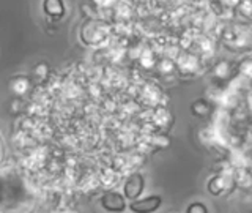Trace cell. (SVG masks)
Returning a JSON list of instances; mask_svg holds the SVG:
<instances>
[{"label": "cell", "mask_w": 252, "mask_h": 213, "mask_svg": "<svg viewBox=\"0 0 252 213\" xmlns=\"http://www.w3.org/2000/svg\"><path fill=\"white\" fill-rule=\"evenodd\" d=\"M161 202H162L161 196L153 194V196L145 197V199H136V201H132L131 205H129V209L134 213H153V212H156L158 209H159Z\"/></svg>", "instance_id": "cell-1"}, {"label": "cell", "mask_w": 252, "mask_h": 213, "mask_svg": "<svg viewBox=\"0 0 252 213\" xmlns=\"http://www.w3.org/2000/svg\"><path fill=\"white\" fill-rule=\"evenodd\" d=\"M144 188H145L144 177H142L140 174H132L125 183V188H123L125 197H128V199H131V201H136L137 197L142 194V191H144Z\"/></svg>", "instance_id": "cell-2"}, {"label": "cell", "mask_w": 252, "mask_h": 213, "mask_svg": "<svg viewBox=\"0 0 252 213\" xmlns=\"http://www.w3.org/2000/svg\"><path fill=\"white\" fill-rule=\"evenodd\" d=\"M101 204L107 212H112V213H122L126 209V202H125V197L118 193H106L104 196L101 197Z\"/></svg>", "instance_id": "cell-3"}, {"label": "cell", "mask_w": 252, "mask_h": 213, "mask_svg": "<svg viewBox=\"0 0 252 213\" xmlns=\"http://www.w3.org/2000/svg\"><path fill=\"white\" fill-rule=\"evenodd\" d=\"M210 110H211V107L205 100H199V101H195L192 105V112L197 117H207L210 114Z\"/></svg>", "instance_id": "cell-4"}, {"label": "cell", "mask_w": 252, "mask_h": 213, "mask_svg": "<svg viewBox=\"0 0 252 213\" xmlns=\"http://www.w3.org/2000/svg\"><path fill=\"white\" fill-rule=\"evenodd\" d=\"M186 213H208V209L202 202H194L186 209Z\"/></svg>", "instance_id": "cell-5"}, {"label": "cell", "mask_w": 252, "mask_h": 213, "mask_svg": "<svg viewBox=\"0 0 252 213\" xmlns=\"http://www.w3.org/2000/svg\"><path fill=\"white\" fill-rule=\"evenodd\" d=\"M26 89H27V82L26 81H18L14 85V90L18 93H24V92H26Z\"/></svg>", "instance_id": "cell-6"}]
</instances>
